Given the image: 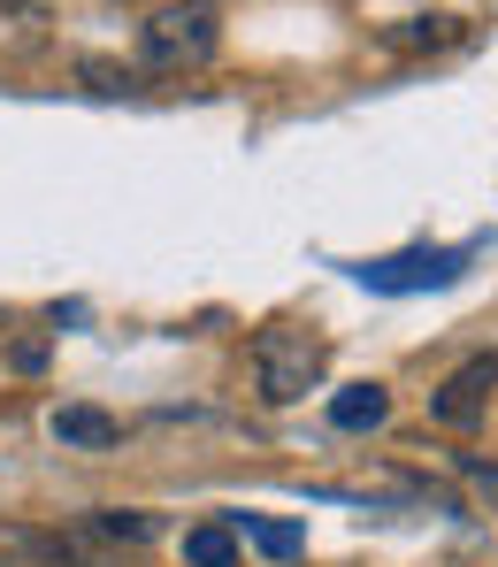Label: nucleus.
<instances>
[{"label": "nucleus", "instance_id": "nucleus-1", "mask_svg": "<svg viewBox=\"0 0 498 567\" xmlns=\"http://www.w3.org/2000/svg\"><path fill=\"white\" fill-rule=\"evenodd\" d=\"M215 47H222V8H215V0H162V8L138 23V70H146V78L207 70Z\"/></svg>", "mask_w": 498, "mask_h": 567}, {"label": "nucleus", "instance_id": "nucleus-2", "mask_svg": "<svg viewBox=\"0 0 498 567\" xmlns=\"http://www.w3.org/2000/svg\"><path fill=\"white\" fill-rule=\"evenodd\" d=\"M322 377H330V338L322 330H299V322L253 330V391L269 406H299L307 391H322Z\"/></svg>", "mask_w": 498, "mask_h": 567}, {"label": "nucleus", "instance_id": "nucleus-3", "mask_svg": "<svg viewBox=\"0 0 498 567\" xmlns=\"http://www.w3.org/2000/svg\"><path fill=\"white\" fill-rule=\"evenodd\" d=\"M484 246L468 238V246H406V254H392V261H361L353 277L369 284V291H445V284L468 277V261H476Z\"/></svg>", "mask_w": 498, "mask_h": 567}, {"label": "nucleus", "instance_id": "nucleus-4", "mask_svg": "<svg viewBox=\"0 0 498 567\" xmlns=\"http://www.w3.org/2000/svg\"><path fill=\"white\" fill-rule=\"evenodd\" d=\"M491 391H498V353H476L468 369H453V377L437 383L429 414H437L445 430H476V422H484V406H491Z\"/></svg>", "mask_w": 498, "mask_h": 567}, {"label": "nucleus", "instance_id": "nucleus-5", "mask_svg": "<svg viewBox=\"0 0 498 567\" xmlns=\"http://www.w3.org/2000/svg\"><path fill=\"white\" fill-rule=\"evenodd\" d=\"M54 445H70V453H115L123 445V422L107 414V406H54Z\"/></svg>", "mask_w": 498, "mask_h": 567}, {"label": "nucleus", "instance_id": "nucleus-6", "mask_svg": "<svg viewBox=\"0 0 498 567\" xmlns=\"http://www.w3.org/2000/svg\"><path fill=\"white\" fill-rule=\"evenodd\" d=\"M384 422H392V391H384V383H345V391L330 399V430H345V437L384 430Z\"/></svg>", "mask_w": 498, "mask_h": 567}, {"label": "nucleus", "instance_id": "nucleus-7", "mask_svg": "<svg viewBox=\"0 0 498 567\" xmlns=\"http://www.w3.org/2000/svg\"><path fill=\"white\" fill-rule=\"evenodd\" d=\"M85 537H93V545H131V553H138V545L162 537V514H138V506H93V514H85Z\"/></svg>", "mask_w": 498, "mask_h": 567}, {"label": "nucleus", "instance_id": "nucleus-8", "mask_svg": "<svg viewBox=\"0 0 498 567\" xmlns=\"http://www.w3.org/2000/svg\"><path fill=\"white\" fill-rule=\"evenodd\" d=\"M222 522H230L253 553H269V560H299V553H307V529H299V522H269V514H222Z\"/></svg>", "mask_w": 498, "mask_h": 567}, {"label": "nucleus", "instance_id": "nucleus-9", "mask_svg": "<svg viewBox=\"0 0 498 567\" xmlns=\"http://www.w3.org/2000/svg\"><path fill=\"white\" fill-rule=\"evenodd\" d=\"M185 567H238V529H230V522L185 529Z\"/></svg>", "mask_w": 498, "mask_h": 567}, {"label": "nucleus", "instance_id": "nucleus-10", "mask_svg": "<svg viewBox=\"0 0 498 567\" xmlns=\"http://www.w3.org/2000/svg\"><path fill=\"white\" fill-rule=\"evenodd\" d=\"M422 39H429V47H437V39H453V31H445V16H429V23H406V31H392V47H422Z\"/></svg>", "mask_w": 498, "mask_h": 567}, {"label": "nucleus", "instance_id": "nucleus-11", "mask_svg": "<svg viewBox=\"0 0 498 567\" xmlns=\"http://www.w3.org/2000/svg\"><path fill=\"white\" fill-rule=\"evenodd\" d=\"M460 475H468V483H476L484 498H498V468H491V461H476V453H460Z\"/></svg>", "mask_w": 498, "mask_h": 567}]
</instances>
